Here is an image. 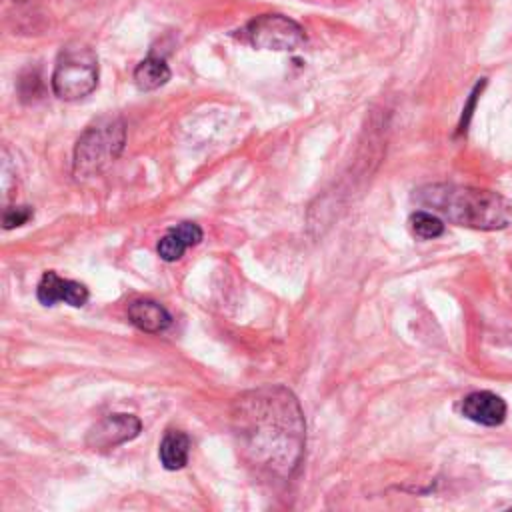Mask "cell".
Wrapping results in <instances>:
<instances>
[{
    "label": "cell",
    "mask_w": 512,
    "mask_h": 512,
    "mask_svg": "<svg viewBox=\"0 0 512 512\" xmlns=\"http://www.w3.org/2000/svg\"><path fill=\"white\" fill-rule=\"evenodd\" d=\"M230 426L240 454L258 470L290 478L304 454L306 422L298 398L280 384L234 398Z\"/></svg>",
    "instance_id": "1"
},
{
    "label": "cell",
    "mask_w": 512,
    "mask_h": 512,
    "mask_svg": "<svg viewBox=\"0 0 512 512\" xmlns=\"http://www.w3.org/2000/svg\"><path fill=\"white\" fill-rule=\"evenodd\" d=\"M416 202L456 226L502 230L512 222V202L500 192L458 184H428L416 190Z\"/></svg>",
    "instance_id": "2"
},
{
    "label": "cell",
    "mask_w": 512,
    "mask_h": 512,
    "mask_svg": "<svg viewBox=\"0 0 512 512\" xmlns=\"http://www.w3.org/2000/svg\"><path fill=\"white\" fill-rule=\"evenodd\" d=\"M126 128L120 118H100L88 126L74 146L72 172L78 180L102 174L122 152Z\"/></svg>",
    "instance_id": "3"
},
{
    "label": "cell",
    "mask_w": 512,
    "mask_h": 512,
    "mask_svg": "<svg viewBox=\"0 0 512 512\" xmlns=\"http://www.w3.org/2000/svg\"><path fill=\"white\" fill-rule=\"evenodd\" d=\"M98 84V58L86 44H68L54 66L52 90L62 100H80Z\"/></svg>",
    "instance_id": "4"
},
{
    "label": "cell",
    "mask_w": 512,
    "mask_h": 512,
    "mask_svg": "<svg viewBox=\"0 0 512 512\" xmlns=\"http://www.w3.org/2000/svg\"><path fill=\"white\" fill-rule=\"evenodd\" d=\"M252 46L262 50H296L306 42V34L298 22L282 14H264L246 26Z\"/></svg>",
    "instance_id": "5"
},
{
    "label": "cell",
    "mask_w": 512,
    "mask_h": 512,
    "mask_svg": "<svg viewBox=\"0 0 512 512\" xmlns=\"http://www.w3.org/2000/svg\"><path fill=\"white\" fill-rule=\"evenodd\" d=\"M140 430L142 422L134 414H108L88 430L86 446L92 450H108L134 440Z\"/></svg>",
    "instance_id": "6"
},
{
    "label": "cell",
    "mask_w": 512,
    "mask_h": 512,
    "mask_svg": "<svg viewBox=\"0 0 512 512\" xmlns=\"http://www.w3.org/2000/svg\"><path fill=\"white\" fill-rule=\"evenodd\" d=\"M36 296L44 306H54L56 302H66L74 308H80L88 302V288L76 280L60 278L56 272L48 270L42 274Z\"/></svg>",
    "instance_id": "7"
},
{
    "label": "cell",
    "mask_w": 512,
    "mask_h": 512,
    "mask_svg": "<svg viewBox=\"0 0 512 512\" xmlns=\"http://www.w3.org/2000/svg\"><path fill=\"white\" fill-rule=\"evenodd\" d=\"M460 412L464 418L482 426H500L506 420V402L488 390L472 392L462 398Z\"/></svg>",
    "instance_id": "8"
},
{
    "label": "cell",
    "mask_w": 512,
    "mask_h": 512,
    "mask_svg": "<svg viewBox=\"0 0 512 512\" xmlns=\"http://www.w3.org/2000/svg\"><path fill=\"white\" fill-rule=\"evenodd\" d=\"M128 320L142 332L158 334L170 326L172 316L156 300L138 298L128 304Z\"/></svg>",
    "instance_id": "9"
},
{
    "label": "cell",
    "mask_w": 512,
    "mask_h": 512,
    "mask_svg": "<svg viewBox=\"0 0 512 512\" xmlns=\"http://www.w3.org/2000/svg\"><path fill=\"white\" fill-rule=\"evenodd\" d=\"M190 454V438L180 430H168L160 442V462L166 470H180L186 466Z\"/></svg>",
    "instance_id": "10"
},
{
    "label": "cell",
    "mask_w": 512,
    "mask_h": 512,
    "mask_svg": "<svg viewBox=\"0 0 512 512\" xmlns=\"http://www.w3.org/2000/svg\"><path fill=\"white\" fill-rule=\"evenodd\" d=\"M170 80V68L160 58H144L134 68V84L140 90H156Z\"/></svg>",
    "instance_id": "11"
},
{
    "label": "cell",
    "mask_w": 512,
    "mask_h": 512,
    "mask_svg": "<svg viewBox=\"0 0 512 512\" xmlns=\"http://www.w3.org/2000/svg\"><path fill=\"white\" fill-rule=\"evenodd\" d=\"M410 228L412 232L418 236V238H424V240H432V238H438L442 236L444 232V222L432 214V212H424V210H418L410 216Z\"/></svg>",
    "instance_id": "12"
},
{
    "label": "cell",
    "mask_w": 512,
    "mask_h": 512,
    "mask_svg": "<svg viewBox=\"0 0 512 512\" xmlns=\"http://www.w3.org/2000/svg\"><path fill=\"white\" fill-rule=\"evenodd\" d=\"M186 244L180 240V236H176L172 230L160 238L156 250H158V256L164 260V262H176L178 258H182V254L186 252Z\"/></svg>",
    "instance_id": "13"
},
{
    "label": "cell",
    "mask_w": 512,
    "mask_h": 512,
    "mask_svg": "<svg viewBox=\"0 0 512 512\" xmlns=\"http://www.w3.org/2000/svg\"><path fill=\"white\" fill-rule=\"evenodd\" d=\"M172 232L176 236H180V240L190 248V246H196L200 240H202V230L198 224L194 222H180L178 226L172 228Z\"/></svg>",
    "instance_id": "14"
},
{
    "label": "cell",
    "mask_w": 512,
    "mask_h": 512,
    "mask_svg": "<svg viewBox=\"0 0 512 512\" xmlns=\"http://www.w3.org/2000/svg\"><path fill=\"white\" fill-rule=\"evenodd\" d=\"M30 216H32V210L28 206L6 208V212H4V228L10 230L14 226H22L24 222H28Z\"/></svg>",
    "instance_id": "15"
},
{
    "label": "cell",
    "mask_w": 512,
    "mask_h": 512,
    "mask_svg": "<svg viewBox=\"0 0 512 512\" xmlns=\"http://www.w3.org/2000/svg\"><path fill=\"white\" fill-rule=\"evenodd\" d=\"M482 86H484V78H482V82H478V84L474 86V90H472V94H470V100H468V104H466L464 110H462V120H460V126H458L460 132L466 130V126H468V120H470V116H472V110H474V106H476V98H478Z\"/></svg>",
    "instance_id": "16"
}]
</instances>
